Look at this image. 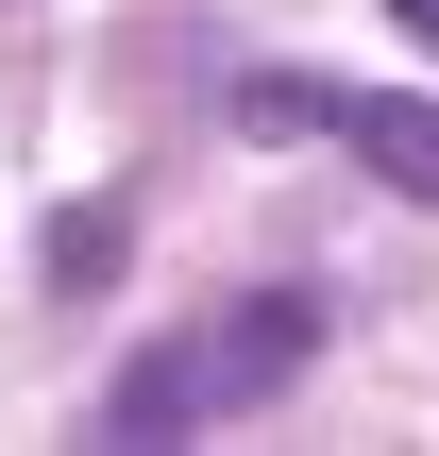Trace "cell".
I'll list each match as a JSON object with an SVG mask.
<instances>
[{
    "label": "cell",
    "mask_w": 439,
    "mask_h": 456,
    "mask_svg": "<svg viewBox=\"0 0 439 456\" xmlns=\"http://www.w3.org/2000/svg\"><path fill=\"white\" fill-rule=\"evenodd\" d=\"M305 355H321V288H254V305H220V322H169V338L102 389V440H186V423H237V406H271Z\"/></svg>",
    "instance_id": "obj_1"
},
{
    "label": "cell",
    "mask_w": 439,
    "mask_h": 456,
    "mask_svg": "<svg viewBox=\"0 0 439 456\" xmlns=\"http://www.w3.org/2000/svg\"><path fill=\"white\" fill-rule=\"evenodd\" d=\"M237 118H254V135H338V152H372L406 203H439V102H389V85H237Z\"/></svg>",
    "instance_id": "obj_2"
},
{
    "label": "cell",
    "mask_w": 439,
    "mask_h": 456,
    "mask_svg": "<svg viewBox=\"0 0 439 456\" xmlns=\"http://www.w3.org/2000/svg\"><path fill=\"white\" fill-rule=\"evenodd\" d=\"M389 17H406V34H439V0H389Z\"/></svg>",
    "instance_id": "obj_3"
}]
</instances>
